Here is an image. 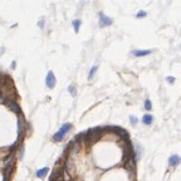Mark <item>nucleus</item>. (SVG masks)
Wrapping results in <instances>:
<instances>
[{
  "instance_id": "1",
  "label": "nucleus",
  "mask_w": 181,
  "mask_h": 181,
  "mask_svg": "<svg viewBox=\"0 0 181 181\" xmlns=\"http://www.w3.org/2000/svg\"><path fill=\"white\" fill-rule=\"evenodd\" d=\"M71 128H72L71 123H64L61 127V130L58 131L54 136H53V140H54V141H62L63 138H64V136L68 134L69 131H71Z\"/></svg>"
},
{
  "instance_id": "2",
  "label": "nucleus",
  "mask_w": 181,
  "mask_h": 181,
  "mask_svg": "<svg viewBox=\"0 0 181 181\" xmlns=\"http://www.w3.org/2000/svg\"><path fill=\"white\" fill-rule=\"evenodd\" d=\"M101 136V128H93V130H89L87 134H84V137H86V141L90 142V143H94L96 141L98 140V137Z\"/></svg>"
},
{
  "instance_id": "3",
  "label": "nucleus",
  "mask_w": 181,
  "mask_h": 181,
  "mask_svg": "<svg viewBox=\"0 0 181 181\" xmlns=\"http://www.w3.org/2000/svg\"><path fill=\"white\" fill-rule=\"evenodd\" d=\"M113 23V20L108 18V17H106V15L103 13H99V25L102 26V28H104V26H109V25H112Z\"/></svg>"
},
{
  "instance_id": "4",
  "label": "nucleus",
  "mask_w": 181,
  "mask_h": 181,
  "mask_svg": "<svg viewBox=\"0 0 181 181\" xmlns=\"http://www.w3.org/2000/svg\"><path fill=\"white\" fill-rule=\"evenodd\" d=\"M55 77H54V74H53V72H48L47 74V78H45V84H47V87L48 88H54L55 86Z\"/></svg>"
},
{
  "instance_id": "5",
  "label": "nucleus",
  "mask_w": 181,
  "mask_h": 181,
  "mask_svg": "<svg viewBox=\"0 0 181 181\" xmlns=\"http://www.w3.org/2000/svg\"><path fill=\"white\" fill-rule=\"evenodd\" d=\"M151 53V50H142V49H135V50H132L131 52V54L134 55V57H146L148 55Z\"/></svg>"
},
{
  "instance_id": "6",
  "label": "nucleus",
  "mask_w": 181,
  "mask_h": 181,
  "mask_svg": "<svg viewBox=\"0 0 181 181\" xmlns=\"http://www.w3.org/2000/svg\"><path fill=\"white\" fill-rule=\"evenodd\" d=\"M8 106H9V108L12 109L14 113L20 115V107H19V104L17 102H14V101H10V102L8 103Z\"/></svg>"
},
{
  "instance_id": "7",
  "label": "nucleus",
  "mask_w": 181,
  "mask_h": 181,
  "mask_svg": "<svg viewBox=\"0 0 181 181\" xmlns=\"http://www.w3.org/2000/svg\"><path fill=\"white\" fill-rule=\"evenodd\" d=\"M180 156H177V155H172L171 157L169 158V165L170 166H177L179 165V162H180Z\"/></svg>"
},
{
  "instance_id": "8",
  "label": "nucleus",
  "mask_w": 181,
  "mask_h": 181,
  "mask_svg": "<svg viewBox=\"0 0 181 181\" xmlns=\"http://www.w3.org/2000/svg\"><path fill=\"white\" fill-rule=\"evenodd\" d=\"M142 122L145 125H151L152 122H153V117L151 116V115H148V113H146L145 116L142 117Z\"/></svg>"
},
{
  "instance_id": "9",
  "label": "nucleus",
  "mask_w": 181,
  "mask_h": 181,
  "mask_svg": "<svg viewBox=\"0 0 181 181\" xmlns=\"http://www.w3.org/2000/svg\"><path fill=\"white\" fill-rule=\"evenodd\" d=\"M48 171H49V170H48V167H44V169H40V170H38V171H36V176L38 177H40V179H43L45 175L48 174Z\"/></svg>"
},
{
  "instance_id": "10",
  "label": "nucleus",
  "mask_w": 181,
  "mask_h": 181,
  "mask_svg": "<svg viewBox=\"0 0 181 181\" xmlns=\"http://www.w3.org/2000/svg\"><path fill=\"white\" fill-rule=\"evenodd\" d=\"M97 71H98V67H97V66H93L92 68H90L89 74H88V79H89V81L94 78V76H96V73H97Z\"/></svg>"
},
{
  "instance_id": "11",
  "label": "nucleus",
  "mask_w": 181,
  "mask_h": 181,
  "mask_svg": "<svg viewBox=\"0 0 181 181\" xmlns=\"http://www.w3.org/2000/svg\"><path fill=\"white\" fill-rule=\"evenodd\" d=\"M72 25H73V29H74V31H76V33H78V31H79V28H81V20H79V19L73 20Z\"/></svg>"
},
{
  "instance_id": "12",
  "label": "nucleus",
  "mask_w": 181,
  "mask_h": 181,
  "mask_svg": "<svg viewBox=\"0 0 181 181\" xmlns=\"http://www.w3.org/2000/svg\"><path fill=\"white\" fill-rule=\"evenodd\" d=\"M136 156L138 158H141V156H142V147H141V145L136 146Z\"/></svg>"
},
{
  "instance_id": "13",
  "label": "nucleus",
  "mask_w": 181,
  "mask_h": 181,
  "mask_svg": "<svg viewBox=\"0 0 181 181\" xmlns=\"http://www.w3.org/2000/svg\"><path fill=\"white\" fill-rule=\"evenodd\" d=\"M68 92L71 93L73 97H76V96H77V90H76V87H74V86H69L68 87Z\"/></svg>"
},
{
  "instance_id": "14",
  "label": "nucleus",
  "mask_w": 181,
  "mask_h": 181,
  "mask_svg": "<svg viewBox=\"0 0 181 181\" xmlns=\"http://www.w3.org/2000/svg\"><path fill=\"white\" fill-rule=\"evenodd\" d=\"M151 108H152L151 101H150V99H146V101H145V109H146V111H151Z\"/></svg>"
},
{
  "instance_id": "15",
  "label": "nucleus",
  "mask_w": 181,
  "mask_h": 181,
  "mask_svg": "<svg viewBox=\"0 0 181 181\" xmlns=\"http://www.w3.org/2000/svg\"><path fill=\"white\" fill-rule=\"evenodd\" d=\"M147 15V13L145 12V10H140L137 14H136V18H145Z\"/></svg>"
},
{
  "instance_id": "16",
  "label": "nucleus",
  "mask_w": 181,
  "mask_h": 181,
  "mask_svg": "<svg viewBox=\"0 0 181 181\" xmlns=\"http://www.w3.org/2000/svg\"><path fill=\"white\" fill-rule=\"evenodd\" d=\"M130 120H131V123L134 125V126H135V125L137 123V118H136L135 116H131V117H130Z\"/></svg>"
},
{
  "instance_id": "17",
  "label": "nucleus",
  "mask_w": 181,
  "mask_h": 181,
  "mask_svg": "<svg viewBox=\"0 0 181 181\" xmlns=\"http://www.w3.org/2000/svg\"><path fill=\"white\" fill-rule=\"evenodd\" d=\"M166 81H167L169 83H171V84H172V83L175 82V78H174V77H167V78H166Z\"/></svg>"
},
{
  "instance_id": "18",
  "label": "nucleus",
  "mask_w": 181,
  "mask_h": 181,
  "mask_svg": "<svg viewBox=\"0 0 181 181\" xmlns=\"http://www.w3.org/2000/svg\"><path fill=\"white\" fill-rule=\"evenodd\" d=\"M44 20H39V22H38V26H39V28H44Z\"/></svg>"
},
{
  "instance_id": "19",
  "label": "nucleus",
  "mask_w": 181,
  "mask_h": 181,
  "mask_svg": "<svg viewBox=\"0 0 181 181\" xmlns=\"http://www.w3.org/2000/svg\"><path fill=\"white\" fill-rule=\"evenodd\" d=\"M23 155H24V147L20 148V153H19V157L20 158H23Z\"/></svg>"
},
{
  "instance_id": "20",
  "label": "nucleus",
  "mask_w": 181,
  "mask_h": 181,
  "mask_svg": "<svg viewBox=\"0 0 181 181\" xmlns=\"http://www.w3.org/2000/svg\"><path fill=\"white\" fill-rule=\"evenodd\" d=\"M4 97H3V96H0V103H4Z\"/></svg>"
}]
</instances>
